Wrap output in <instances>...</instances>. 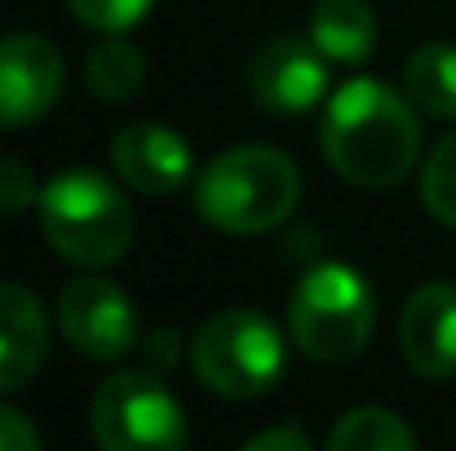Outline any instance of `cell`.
<instances>
[{"label": "cell", "instance_id": "cell-1", "mask_svg": "<svg viewBox=\"0 0 456 451\" xmlns=\"http://www.w3.org/2000/svg\"><path fill=\"white\" fill-rule=\"evenodd\" d=\"M319 147L328 168L363 190L399 186L421 159V120L408 93L386 80H346L319 120Z\"/></svg>", "mask_w": 456, "mask_h": 451}, {"label": "cell", "instance_id": "cell-2", "mask_svg": "<svg viewBox=\"0 0 456 451\" xmlns=\"http://www.w3.org/2000/svg\"><path fill=\"white\" fill-rule=\"evenodd\" d=\"M195 213L204 226L248 239L284 226L302 199V173L293 155L275 147H231L204 164L191 186Z\"/></svg>", "mask_w": 456, "mask_h": 451}, {"label": "cell", "instance_id": "cell-3", "mask_svg": "<svg viewBox=\"0 0 456 451\" xmlns=\"http://www.w3.org/2000/svg\"><path fill=\"white\" fill-rule=\"evenodd\" d=\"M36 213L49 248L80 270H107L134 244V208L116 177H107L102 168L53 173L40 190Z\"/></svg>", "mask_w": 456, "mask_h": 451}, {"label": "cell", "instance_id": "cell-4", "mask_svg": "<svg viewBox=\"0 0 456 451\" xmlns=\"http://www.w3.org/2000/svg\"><path fill=\"white\" fill-rule=\"evenodd\" d=\"M377 327V293L350 262L310 266L289 297V336L310 363H350Z\"/></svg>", "mask_w": 456, "mask_h": 451}, {"label": "cell", "instance_id": "cell-5", "mask_svg": "<svg viewBox=\"0 0 456 451\" xmlns=\"http://www.w3.org/2000/svg\"><path fill=\"white\" fill-rule=\"evenodd\" d=\"M289 363L284 332L262 310H222L191 336V367L204 390L222 399H262L280 385Z\"/></svg>", "mask_w": 456, "mask_h": 451}, {"label": "cell", "instance_id": "cell-6", "mask_svg": "<svg viewBox=\"0 0 456 451\" xmlns=\"http://www.w3.org/2000/svg\"><path fill=\"white\" fill-rule=\"evenodd\" d=\"M89 425L98 451H186L191 443L177 394L147 367L111 372L94 394Z\"/></svg>", "mask_w": 456, "mask_h": 451}, {"label": "cell", "instance_id": "cell-7", "mask_svg": "<svg viewBox=\"0 0 456 451\" xmlns=\"http://www.w3.org/2000/svg\"><path fill=\"white\" fill-rule=\"evenodd\" d=\"M58 327L71 350L94 363H120L142 341V318L134 297L107 275H80L58 297Z\"/></svg>", "mask_w": 456, "mask_h": 451}, {"label": "cell", "instance_id": "cell-8", "mask_svg": "<svg viewBox=\"0 0 456 451\" xmlns=\"http://www.w3.org/2000/svg\"><path fill=\"white\" fill-rule=\"evenodd\" d=\"M67 85V67L53 40L36 31L0 36V129H27L45 120Z\"/></svg>", "mask_w": 456, "mask_h": 451}, {"label": "cell", "instance_id": "cell-9", "mask_svg": "<svg viewBox=\"0 0 456 451\" xmlns=\"http://www.w3.org/2000/svg\"><path fill=\"white\" fill-rule=\"evenodd\" d=\"M328 58L302 36H275L248 67V89L271 116H305L328 98Z\"/></svg>", "mask_w": 456, "mask_h": 451}, {"label": "cell", "instance_id": "cell-10", "mask_svg": "<svg viewBox=\"0 0 456 451\" xmlns=\"http://www.w3.org/2000/svg\"><path fill=\"white\" fill-rule=\"evenodd\" d=\"M111 168L125 186L142 190V195H177L186 186H195V155L186 147V138L168 125H155V120H138V125H125L116 138H111Z\"/></svg>", "mask_w": 456, "mask_h": 451}, {"label": "cell", "instance_id": "cell-11", "mask_svg": "<svg viewBox=\"0 0 456 451\" xmlns=\"http://www.w3.org/2000/svg\"><path fill=\"white\" fill-rule=\"evenodd\" d=\"M399 354L426 381L456 376V284L430 279L403 301L399 314Z\"/></svg>", "mask_w": 456, "mask_h": 451}, {"label": "cell", "instance_id": "cell-12", "mask_svg": "<svg viewBox=\"0 0 456 451\" xmlns=\"http://www.w3.org/2000/svg\"><path fill=\"white\" fill-rule=\"evenodd\" d=\"M45 358H49V318L40 297L22 284H0V394L31 385Z\"/></svg>", "mask_w": 456, "mask_h": 451}, {"label": "cell", "instance_id": "cell-13", "mask_svg": "<svg viewBox=\"0 0 456 451\" xmlns=\"http://www.w3.org/2000/svg\"><path fill=\"white\" fill-rule=\"evenodd\" d=\"M310 40L337 67H363L377 53V13L363 0H319L310 9Z\"/></svg>", "mask_w": 456, "mask_h": 451}, {"label": "cell", "instance_id": "cell-14", "mask_svg": "<svg viewBox=\"0 0 456 451\" xmlns=\"http://www.w3.org/2000/svg\"><path fill=\"white\" fill-rule=\"evenodd\" d=\"M403 93L417 111L435 120H456V44L430 40L412 49L403 67Z\"/></svg>", "mask_w": 456, "mask_h": 451}, {"label": "cell", "instance_id": "cell-15", "mask_svg": "<svg viewBox=\"0 0 456 451\" xmlns=\"http://www.w3.org/2000/svg\"><path fill=\"white\" fill-rule=\"evenodd\" d=\"M147 80V58L129 36H102L85 58V85L102 102H129Z\"/></svg>", "mask_w": 456, "mask_h": 451}, {"label": "cell", "instance_id": "cell-16", "mask_svg": "<svg viewBox=\"0 0 456 451\" xmlns=\"http://www.w3.org/2000/svg\"><path fill=\"white\" fill-rule=\"evenodd\" d=\"M323 451H417V439L408 430V421L390 407H354L346 412Z\"/></svg>", "mask_w": 456, "mask_h": 451}, {"label": "cell", "instance_id": "cell-17", "mask_svg": "<svg viewBox=\"0 0 456 451\" xmlns=\"http://www.w3.org/2000/svg\"><path fill=\"white\" fill-rule=\"evenodd\" d=\"M421 204L439 226L456 230V129L421 164Z\"/></svg>", "mask_w": 456, "mask_h": 451}, {"label": "cell", "instance_id": "cell-18", "mask_svg": "<svg viewBox=\"0 0 456 451\" xmlns=\"http://www.w3.org/2000/svg\"><path fill=\"white\" fill-rule=\"evenodd\" d=\"M155 0H67V9L98 36H129L147 13H151Z\"/></svg>", "mask_w": 456, "mask_h": 451}, {"label": "cell", "instance_id": "cell-19", "mask_svg": "<svg viewBox=\"0 0 456 451\" xmlns=\"http://www.w3.org/2000/svg\"><path fill=\"white\" fill-rule=\"evenodd\" d=\"M40 181L36 173L18 159V155H0V217H18L31 213L40 204Z\"/></svg>", "mask_w": 456, "mask_h": 451}, {"label": "cell", "instance_id": "cell-20", "mask_svg": "<svg viewBox=\"0 0 456 451\" xmlns=\"http://www.w3.org/2000/svg\"><path fill=\"white\" fill-rule=\"evenodd\" d=\"M0 451H45L31 416L9 403H0Z\"/></svg>", "mask_w": 456, "mask_h": 451}, {"label": "cell", "instance_id": "cell-21", "mask_svg": "<svg viewBox=\"0 0 456 451\" xmlns=\"http://www.w3.org/2000/svg\"><path fill=\"white\" fill-rule=\"evenodd\" d=\"M240 451H314V447H310V439H305L297 425H275V430L253 434Z\"/></svg>", "mask_w": 456, "mask_h": 451}, {"label": "cell", "instance_id": "cell-22", "mask_svg": "<svg viewBox=\"0 0 456 451\" xmlns=\"http://www.w3.org/2000/svg\"><path fill=\"white\" fill-rule=\"evenodd\" d=\"M147 350H151V372L155 367H168L173 358H177V332L173 327H159V332H151V341H147Z\"/></svg>", "mask_w": 456, "mask_h": 451}]
</instances>
